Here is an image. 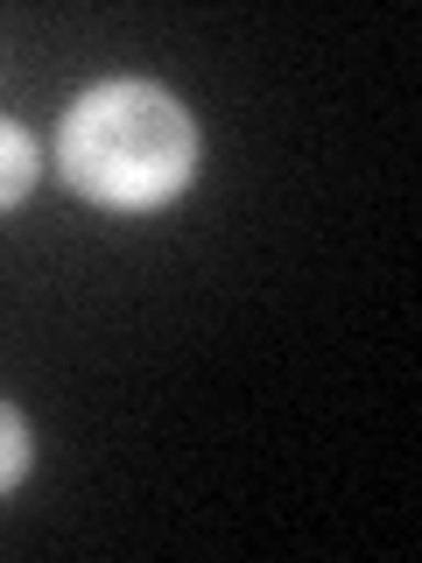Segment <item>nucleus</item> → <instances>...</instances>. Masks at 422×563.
I'll list each match as a JSON object with an SVG mask.
<instances>
[{"mask_svg": "<svg viewBox=\"0 0 422 563\" xmlns=\"http://www.w3.org/2000/svg\"><path fill=\"white\" fill-rule=\"evenodd\" d=\"M57 169L78 198L106 211H155L198 176V128L163 85L113 78L64 113Z\"/></svg>", "mask_w": 422, "mask_h": 563, "instance_id": "nucleus-1", "label": "nucleus"}, {"mask_svg": "<svg viewBox=\"0 0 422 563\" xmlns=\"http://www.w3.org/2000/svg\"><path fill=\"white\" fill-rule=\"evenodd\" d=\"M29 472V422L14 401H0V493H14Z\"/></svg>", "mask_w": 422, "mask_h": 563, "instance_id": "nucleus-3", "label": "nucleus"}, {"mask_svg": "<svg viewBox=\"0 0 422 563\" xmlns=\"http://www.w3.org/2000/svg\"><path fill=\"white\" fill-rule=\"evenodd\" d=\"M35 169H43L35 134L22 128V120H0V211H14L35 190Z\"/></svg>", "mask_w": 422, "mask_h": 563, "instance_id": "nucleus-2", "label": "nucleus"}]
</instances>
